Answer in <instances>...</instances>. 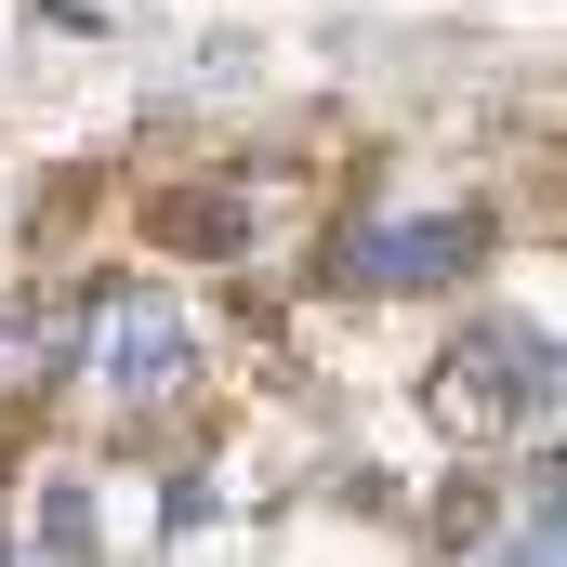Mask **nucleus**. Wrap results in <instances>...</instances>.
Here are the masks:
<instances>
[{
	"label": "nucleus",
	"mask_w": 567,
	"mask_h": 567,
	"mask_svg": "<svg viewBox=\"0 0 567 567\" xmlns=\"http://www.w3.org/2000/svg\"><path fill=\"white\" fill-rule=\"evenodd\" d=\"M66 370L106 396V410H158L172 383H198V303L172 278H106L66 330Z\"/></svg>",
	"instance_id": "obj_1"
},
{
	"label": "nucleus",
	"mask_w": 567,
	"mask_h": 567,
	"mask_svg": "<svg viewBox=\"0 0 567 567\" xmlns=\"http://www.w3.org/2000/svg\"><path fill=\"white\" fill-rule=\"evenodd\" d=\"M423 410H435L449 435H515V423H542V410H555V343H542V330H515V317L462 330V343L435 357Z\"/></svg>",
	"instance_id": "obj_2"
},
{
	"label": "nucleus",
	"mask_w": 567,
	"mask_h": 567,
	"mask_svg": "<svg viewBox=\"0 0 567 567\" xmlns=\"http://www.w3.org/2000/svg\"><path fill=\"white\" fill-rule=\"evenodd\" d=\"M475 251H488L475 212H410V225H370V238L343 251V278L357 290H435V278H462Z\"/></svg>",
	"instance_id": "obj_3"
},
{
	"label": "nucleus",
	"mask_w": 567,
	"mask_h": 567,
	"mask_svg": "<svg viewBox=\"0 0 567 567\" xmlns=\"http://www.w3.org/2000/svg\"><path fill=\"white\" fill-rule=\"evenodd\" d=\"M40 542H53L66 567L93 555V488H53V502H40Z\"/></svg>",
	"instance_id": "obj_4"
},
{
	"label": "nucleus",
	"mask_w": 567,
	"mask_h": 567,
	"mask_svg": "<svg viewBox=\"0 0 567 567\" xmlns=\"http://www.w3.org/2000/svg\"><path fill=\"white\" fill-rule=\"evenodd\" d=\"M488 567H555V488L528 502V528H515V542H502V555H488Z\"/></svg>",
	"instance_id": "obj_5"
}]
</instances>
